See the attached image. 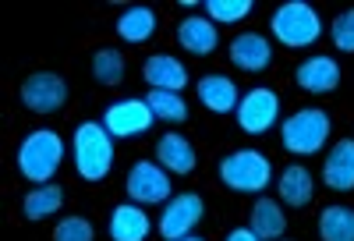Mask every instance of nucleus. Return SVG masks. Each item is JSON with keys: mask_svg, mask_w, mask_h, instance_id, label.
Instances as JSON below:
<instances>
[{"mask_svg": "<svg viewBox=\"0 0 354 241\" xmlns=\"http://www.w3.org/2000/svg\"><path fill=\"white\" fill-rule=\"evenodd\" d=\"M103 128L113 135V139H142L145 132H149L156 125V117L149 110V103H145V96H121V100H113L106 103L103 110Z\"/></svg>", "mask_w": 354, "mask_h": 241, "instance_id": "6e6552de", "label": "nucleus"}, {"mask_svg": "<svg viewBox=\"0 0 354 241\" xmlns=\"http://www.w3.org/2000/svg\"><path fill=\"white\" fill-rule=\"evenodd\" d=\"M117 139L103 128V120H82L71 132V160L82 181L88 185H100L110 177L113 160H117Z\"/></svg>", "mask_w": 354, "mask_h": 241, "instance_id": "f257e3e1", "label": "nucleus"}, {"mask_svg": "<svg viewBox=\"0 0 354 241\" xmlns=\"http://www.w3.org/2000/svg\"><path fill=\"white\" fill-rule=\"evenodd\" d=\"M128 75V60L117 46H100L93 53V78L103 85V89H117Z\"/></svg>", "mask_w": 354, "mask_h": 241, "instance_id": "393cba45", "label": "nucleus"}, {"mask_svg": "<svg viewBox=\"0 0 354 241\" xmlns=\"http://www.w3.org/2000/svg\"><path fill=\"white\" fill-rule=\"evenodd\" d=\"M277 199L290 209H305L315 199V177L305 163H287L277 174Z\"/></svg>", "mask_w": 354, "mask_h": 241, "instance_id": "aec40b11", "label": "nucleus"}, {"mask_svg": "<svg viewBox=\"0 0 354 241\" xmlns=\"http://www.w3.org/2000/svg\"><path fill=\"white\" fill-rule=\"evenodd\" d=\"M322 185L344 195L354 192V139H337L322 160Z\"/></svg>", "mask_w": 354, "mask_h": 241, "instance_id": "6ab92c4d", "label": "nucleus"}, {"mask_svg": "<svg viewBox=\"0 0 354 241\" xmlns=\"http://www.w3.org/2000/svg\"><path fill=\"white\" fill-rule=\"evenodd\" d=\"M124 192L138 206H167L174 199V174H167L156 160H135L124 177Z\"/></svg>", "mask_w": 354, "mask_h": 241, "instance_id": "0eeeda50", "label": "nucleus"}, {"mask_svg": "<svg viewBox=\"0 0 354 241\" xmlns=\"http://www.w3.org/2000/svg\"><path fill=\"white\" fill-rule=\"evenodd\" d=\"M333 135V117L322 107H301L280 120V145L290 157H319Z\"/></svg>", "mask_w": 354, "mask_h": 241, "instance_id": "20e7f679", "label": "nucleus"}, {"mask_svg": "<svg viewBox=\"0 0 354 241\" xmlns=\"http://www.w3.org/2000/svg\"><path fill=\"white\" fill-rule=\"evenodd\" d=\"M220 174V185L234 195H266V188H270V181L277 177L273 170V160L262 153V149L248 145V149H234V153H227L216 167Z\"/></svg>", "mask_w": 354, "mask_h": 241, "instance_id": "7ed1b4c3", "label": "nucleus"}, {"mask_svg": "<svg viewBox=\"0 0 354 241\" xmlns=\"http://www.w3.org/2000/svg\"><path fill=\"white\" fill-rule=\"evenodd\" d=\"M156 28H160V15L149 4H124L117 21H113L117 39L128 43V46H145L156 36Z\"/></svg>", "mask_w": 354, "mask_h": 241, "instance_id": "a211bd4d", "label": "nucleus"}, {"mask_svg": "<svg viewBox=\"0 0 354 241\" xmlns=\"http://www.w3.org/2000/svg\"><path fill=\"white\" fill-rule=\"evenodd\" d=\"M18 100H21V107L28 114L50 117L57 110H64V103H68V82H64V75H57V71H32L21 82Z\"/></svg>", "mask_w": 354, "mask_h": 241, "instance_id": "1a4fd4ad", "label": "nucleus"}, {"mask_svg": "<svg viewBox=\"0 0 354 241\" xmlns=\"http://www.w3.org/2000/svg\"><path fill=\"white\" fill-rule=\"evenodd\" d=\"M344 82V71L337 64V57L330 53H312L305 57L298 68H294V85L308 96H326V93H337Z\"/></svg>", "mask_w": 354, "mask_h": 241, "instance_id": "9b49d317", "label": "nucleus"}, {"mask_svg": "<svg viewBox=\"0 0 354 241\" xmlns=\"http://www.w3.org/2000/svg\"><path fill=\"white\" fill-rule=\"evenodd\" d=\"M156 163L174 177H188L198 167V149L181 132H163L160 142H156Z\"/></svg>", "mask_w": 354, "mask_h": 241, "instance_id": "dca6fc26", "label": "nucleus"}, {"mask_svg": "<svg viewBox=\"0 0 354 241\" xmlns=\"http://www.w3.org/2000/svg\"><path fill=\"white\" fill-rule=\"evenodd\" d=\"M64 209V188L57 185V181H50V185H36L28 188L25 199H21V217L28 224H39V220H50Z\"/></svg>", "mask_w": 354, "mask_h": 241, "instance_id": "4be33fe9", "label": "nucleus"}, {"mask_svg": "<svg viewBox=\"0 0 354 241\" xmlns=\"http://www.w3.org/2000/svg\"><path fill=\"white\" fill-rule=\"evenodd\" d=\"M280 241H294V238H280Z\"/></svg>", "mask_w": 354, "mask_h": 241, "instance_id": "7c9ffc66", "label": "nucleus"}, {"mask_svg": "<svg viewBox=\"0 0 354 241\" xmlns=\"http://www.w3.org/2000/svg\"><path fill=\"white\" fill-rule=\"evenodd\" d=\"M270 36L277 46L308 50L322 39V18L308 0H283L270 15Z\"/></svg>", "mask_w": 354, "mask_h": 241, "instance_id": "39448f33", "label": "nucleus"}, {"mask_svg": "<svg viewBox=\"0 0 354 241\" xmlns=\"http://www.w3.org/2000/svg\"><path fill=\"white\" fill-rule=\"evenodd\" d=\"M202 11H205V18H213L216 25H238V21H245L255 11V4H252V0H205Z\"/></svg>", "mask_w": 354, "mask_h": 241, "instance_id": "a878e982", "label": "nucleus"}, {"mask_svg": "<svg viewBox=\"0 0 354 241\" xmlns=\"http://www.w3.org/2000/svg\"><path fill=\"white\" fill-rule=\"evenodd\" d=\"M248 227L259 241H280L287 238V213H283V202L270 199V195H259L252 202V213H248Z\"/></svg>", "mask_w": 354, "mask_h": 241, "instance_id": "412c9836", "label": "nucleus"}, {"mask_svg": "<svg viewBox=\"0 0 354 241\" xmlns=\"http://www.w3.org/2000/svg\"><path fill=\"white\" fill-rule=\"evenodd\" d=\"M319 238L322 241H354V206L330 202L319 209Z\"/></svg>", "mask_w": 354, "mask_h": 241, "instance_id": "5701e85b", "label": "nucleus"}, {"mask_svg": "<svg viewBox=\"0 0 354 241\" xmlns=\"http://www.w3.org/2000/svg\"><path fill=\"white\" fill-rule=\"evenodd\" d=\"M230 64L245 75H262L266 68H273V43L262 33H238L227 46Z\"/></svg>", "mask_w": 354, "mask_h": 241, "instance_id": "f8f14e48", "label": "nucleus"}, {"mask_svg": "<svg viewBox=\"0 0 354 241\" xmlns=\"http://www.w3.org/2000/svg\"><path fill=\"white\" fill-rule=\"evenodd\" d=\"M223 241H259V238H255V234H252V227L245 224V227H230Z\"/></svg>", "mask_w": 354, "mask_h": 241, "instance_id": "c85d7f7f", "label": "nucleus"}, {"mask_svg": "<svg viewBox=\"0 0 354 241\" xmlns=\"http://www.w3.org/2000/svg\"><path fill=\"white\" fill-rule=\"evenodd\" d=\"M53 241H96V227H93V220L71 213V217H64V220H57Z\"/></svg>", "mask_w": 354, "mask_h": 241, "instance_id": "bb28decb", "label": "nucleus"}, {"mask_svg": "<svg viewBox=\"0 0 354 241\" xmlns=\"http://www.w3.org/2000/svg\"><path fill=\"white\" fill-rule=\"evenodd\" d=\"M234 120H238V132L259 139L270 135L280 125V93L270 85H252L248 93H241V103L234 110Z\"/></svg>", "mask_w": 354, "mask_h": 241, "instance_id": "423d86ee", "label": "nucleus"}, {"mask_svg": "<svg viewBox=\"0 0 354 241\" xmlns=\"http://www.w3.org/2000/svg\"><path fill=\"white\" fill-rule=\"evenodd\" d=\"M106 234L110 241H145L153 234V217H149V209L124 199V202H117L110 209V217H106Z\"/></svg>", "mask_w": 354, "mask_h": 241, "instance_id": "4468645a", "label": "nucleus"}, {"mask_svg": "<svg viewBox=\"0 0 354 241\" xmlns=\"http://www.w3.org/2000/svg\"><path fill=\"white\" fill-rule=\"evenodd\" d=\"M195 96H198V103L209 110V114L223 117V114H234V110H238L241 89H238V82H234L230 75L209 71V75H202V78L195 82Z\"/></svg>", "mask_w": 354, "mask_h": 241, "instance_id": "2eb2a0df", "label": "nucleus"}, {"mask_svg": "<svg viewBox=\"0 0 354 241\" xmlns=\"http://www.w3.org/2000/svg\"><path fill=\"white\" fill-rule=\"evenodd\" d=\"M145 103H149L153 117L163 120V125H188L192 107L185 103V93H163V89H149L145 93Z\"/></svg>", "mask_w": 354, "mask_h": 241, "instance_id": "b1692460", "label": "nucleus"}, {"mask_svg": "<svg viewBox=\"0 0 354 241\" xmlns=\"http://www.w3.org/2000/svg\"><path fill=\"white\" fill-rule=\"evenodd\" d=\"M185 241H205V238H198V234H188V238H185Z\"/></svg>", "mask_w": 354, "mask_h": 241, "instance_id": "c756f323", "label": "nucleus"}, {"mask_svg": "<svg viewBox=\"0 0 354 241\" xmlns=\"http://www.w3.org/2000/svg\"><path fill=\"white\" fill-rule=\"evenodd\" d=\"M330 39L340 53H354V8L340 11L333 21H330Z\"/></svg>", "mask_w": 354, "mask_h": 241, "instance_id": "cd10ccee", "label": "nucleus"}, {"mask_svg": "<svg viewBox=\"0 0 354 241\" xmlns=\"http://www.w3.org/2000/svg\"><path fill=\"white\" fill-rule=\"evenodd\" d=\"M142 78L149 89H163V93H185L192 71L177 60L174 53H149L142 60Z\"/></svg>", "mask_w": 354, "mask_h": 241, "instance_id": "f3484780", "label": "nucleus"}, {"mask_svg": "<svg viewBox=\"0 0 354 241\" xmlns=\"http://www.w3.org/2000/svg\"><path fill=\"white\" fill-rule=\"evenodd\" d=\"M205 217V202L198 192H177L167 206L163 213L156 217V234L163 241H185Z\"/></svg>", "mask_w": 354, "mask_h": 241, "instance_id": "9d476101", "label": "nucleus"}, {"mask_svg": "<svg viewBox=\"0 0 354 241\" xmlns=\"http://www.w3.org/2000/svg\"><path fill=\"white\" fill-rule=\"evenodd\" d=\"M174 36H177V46L192 57H213L220 50V25L213 18H205V11L181 18Z\"/></svg>", "mask_w": 354, "mask_h": 241, "instance_id": "ddd939ff", "label": "nucleus"}, {"mask_svg": "<svg viewBox=\"0 0 354 241\" xmlns=\"http://www.w3.org/2000/svg\"><path fill=\"white\" fill-rule=\"evenodd\" d=\"M64 153H68V145L53 128H36L18 142L15 167L28 185H50L64 163Z\"/></svg>", "mask_w": 354, "mask_h": 241, "instance_id": "f03ea898", "label": "nucleus"}]
</instances>
